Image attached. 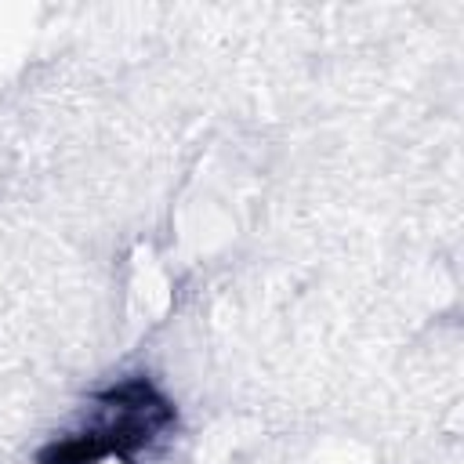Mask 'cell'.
I'll return each instance as SVG.
<instances>
[{"instance_id": "6da1fadb", "label": "cell", "mask_w": 464, "mask_h": 464, "mask_svg": "<svg viewBox=\"0 0 464 464\" xmlns=\"http://www.w3.org/2000/svg\"><path fill=\"white\" fill-rule=\"evenodd\" d=\"M174 424V402L149 377H127L98 392L36 464H134V457L163 442Z\"/></svg>"}]
</instances>
